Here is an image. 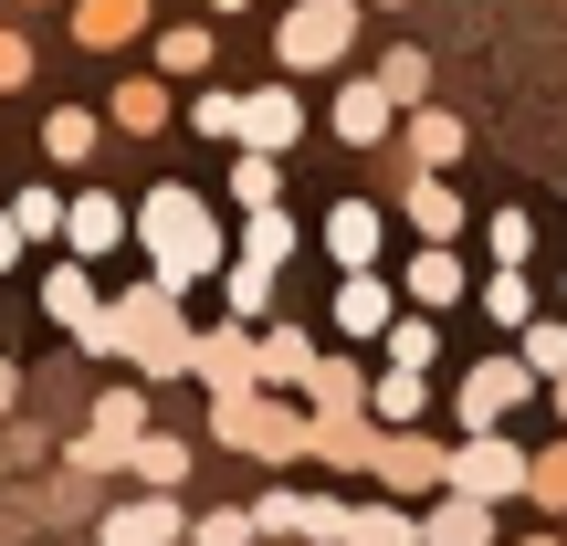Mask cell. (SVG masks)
<instances>
[{"label":"cell","instance_id":"obj_1","mask_svg":"<svg viewBox=\"0 0 567 546\" xmlns=\"http://www.w3.org/2000/svg\"><path fill=\"white\" fill-rule=\"evenodd\" d=\"M137 253H147V274H158L168 295H189V284H221L231 264H243V231H221V210H210L189 179H158L137 200Z\"/></svg>","mask_w":567,"mask_h":546},{"label":"cell","instance_id":"obj_2","mask_svg":"<svg viewBox=\"0 0 567 546\" xmlns=\"http://www.w3.org/2000/svg\"><path fill=\"white\" fill-rule=\"evenodd\" d=\"M84 358H126L137 379H189V358H200V326H189V295H168L158 274L126 284L116 305H105L95 326H84Z\"/></svg>","mask_w":567,"mask_h":546},{"label":"cell","instance_id":"obj_3","mask_svg":"<svg viewBox=\"0 0 567 546\" xmlns=\"http://www.w3.org/2000/svg\"><path fill=\"white\" fill-rule=\"evenodd\" d=\"M210 442L252 452V463H316V410L295 389H231V400H210Z\"/></svg>","mask_w":567,"mask_h":546},{"label":"cell","instance_id":"obj_4","mask_svg":"<svg viewBox=\"0 0 567 546\" xmlns=\"http://www.w3.org/2000/svg\"><path fill=\"white\" fill-rule=\"evenodd\" d=\"M536 368H526V347H505V358H473L463 379H452V442H473V431H505L515 410L536 400Z\"/></svg>","mask_w":567,"mask_h":546},{"label":"cell","instance_id":"obj_5","mask_svg":"<svg viewBox=\"0 0 567 546\" xmlns=\"http://www.w3.org/2000/svg\"><path fill=\"white\" fill-rule=\"evenodd\" d=\"M358 11L368 0H295V11L274 21V63L284 74H337V63L358 53Z\"/></svg>","mask_w":567,"mask_h":546},{"label":"cell","instance_id":"obj_6","mask_svg":"<svg viewBox=\"0 0 567 546\" xmlns=\"http://www.w3.org/2000/svg\"><path fill=\"white\" fill-rule=\"evenodd\" d=\"M452 494H484V505H515V494H536V452L515 442V431H473V442L452 452Z\"/></svg>","mask_w":567,"mask_h":546},{"label":"cell","instance_id":"obj_7","mask_svg":"<svg viewBox=\"0 0 567 546\" xmlns=\"http://www.w3.org/2000/svg\"><path fill=\"white\" fill-rule=\"evenodd\" d=\"M452 452L463 442H442V431H389V452H379L368 484L400 494V505H431V494H452Z\"/></svg>","mask_w":567,"mask_h":546},{"label":"cell","instance_id":"obj_8","mask_svg":"<svg viewBox=\"0 0 567 546\" xmlns=\"http://www.w3.org/2000/svg\"><path fill=\"white\" fill-rule=\"evenodd\" d=\"M189 379H200L210 400H231V389H264V326H243V316L200 326V358H189Z\"/></svg>","mask_w":567,"mask_h":546},{"label":"cell","instance_id":"obj_9","mask_svg":"<svg viewBox=\"0 0 567 546\" xmlns=\"http://www.w3.org/2000/svg\"><path fill=\"white\" fill-rule=\"evenodd\" d=\"M400 316H410V295L389 274H337V295H326V326H337L347 347H379Z\"/></svg>","mask_w":567,"mask_h":546},{"label":"cell","instance_id":"obj_10","mask_svg":"<svg viewBox=\"0 0 567 546\" xmlns=\"http://www.w3.org/2000/svg\"><path fill=\"white\" fill-rule=\"evenodd\" d=\"M326 126H337V147H389L410 116H400V95H389L379 74H347V84H337V105H326Z\"/></svg>","mask_w":567,"mask_h":546},{"label":"cell","instance_id":"obj_11","mask_svg":"<svg viewBox=\"0 0 567 546\" xmlns=\"http://www.w3.org/2000/svg\"><path fill=\"white\" fill-rule=\"evenodd\" d=\"M137 243V200H116V189H74V222H63V253L74 264H105V253Z\"/></svg>","mask_w":567,"mask_h":546},{"label":"cell","instance_id":"obj_12","mask_svg":"<svg viewBox=\"0 0 567 546\" xmlns=\"http://www.w3.org/2000/svg\"><path fill=\"white\" fill-rule=\"evenodd\" d=\"M316 243H326V264L337 274H379V253H389V210L379 200H337L316 222Z\"/></svg>","mask_w":567,"mask_h":546},{"label":"cell","instance_id":"obj_13","mask_svg":"<svg viewBox=\"0 0 567 546\" xmlns=\"http://www.w3.org/2000/svg\"><path fill=\"white\" fill-rule=\"evenodd\" d=\"M189 526H200V515H189L179 494H147V484H137L126 505H105V536H95V546H179Z\"/></svg>","mask_w":567,"mask_h":546},{"label":"cell","instance_id":"obj_14","mask_svg":"<svg viewBox=\"0 0 567 546\" xmlns=\"http://www.w3.org/2000/svg\"><path fill=\"white\" fill-rule=\"evenodd\" d=\"M400 222L421 231V243H463L473 210H463V189H452V168H410L400 179Z\"/></svg>","mask_w":567,"mask_h":546},{"label":"cell","instance_id":"obj_15","mask_svg":"<svg viewBox=\"0 0 567 546\" xmlns=\"http://www.w3.org/2000/svg\"><path fill=\"white\" fill-rule=\"evenodd\" d=\"M379 452H389L379 410H316V463L326 473H379Z\"/></svg>","mask_w":567,"mask_h":546},{"label":"cell","instance_id":"obj_16","mask_svg":"<svg viewBox=\"0 0 567 546\" xmlns=\"http://www.w3.org/2000/svg\"><path fill=\"white\" fill-rule=\"evenodd\" d=\"M63 21H74L84 53H126V42L158 32V0H63Z\"/></svg>","mask_w":567,"mask_h":546},{"label":"cell","instance_id":"obj_17","mask_svg":"<svg viewBox=\"0 0 567 546\" xmlns=\"http://www.w3.org/2000/svg\"><path fill=\"white\" fill-rule=\"evenodd\" d=\"M400 295L421 305V316H452V305H463V295H484V284L463 274V253H452V243H421V253L400 264Z\"/></svg>","mask_w":567,"mask_h":546},{"label":"cell","instance_id":"obj_18","mask_svg":"<svg viewBox=\"0 0 567 546\" xmlns=\"http://www.w3.org/2000/svg\"><path fill=\"white\" fill-rule=\"evenodd\" d=\"M168 116H179V84L168 74H116V95H105L116 137H168Z\"/></svg>","mask_w":567,"mask_h":546},{"label":"cell","instance_id":"obj_19","mask_svg":"<svg viewBox=\"0 0 567 546\" xmlns=\"http://www.w3.org/2000/svg\"><path fill=\"white\" fill-rule=\"evenodd\" d=\"M84 431H95V442L116 452V473H126V452H137L147 431H158V421H147V379H116V389H95V410H84Z\"/></svg>","mask_w":567,"mask_h":546},{"label":"cell","instance_id":"obj_20","mask_svg":"<svg viewBox=\"0 0 567 546\" xmlns=\"http://www.w3.org/2000/svg\"><path fill=\"white\" fill-rule=\"evenodd\" d=\"M105 305H116V295H95V264H74V253H63V264L42 274V316H53L63 337H84V326H95Z\"/></svg>","mask_w":567,"mask_h":546},{"label":"cell","instance_id":"obj_21","mask_svg":"<svg viewBox=\"0 0 567 546\" xmlns=\"http://www.w3.org/2000/svg\"><path fill=\"white\" fill-rule=\"evenodd\" d=\"M147 53H158L168 84H200L210 63H221V32H210V21H158V32H147Z\"/></svg>","mask_w":567,"mask_h":546},{"label":"cell","instance_id":"obj_22","mask_svg":"<svg viewBox=\"0 0 567 546\" xmlns=\"http://www.w3.org/2000/svg\"><path fill=\"white\" fill-rule=\"evenodd\" d=\"M305 137V95L295 84H252V116H243V147H264V158H284V147Z\"/></svg>","mask_w":567,"mask_h":546},{"label":"cell","instance_id":"obj_23","mask_svg":"<svg viewBox=\"0 0 567 546\" xmlns=\"http://www.w3.org/2000/svg\"><path fill=\"white\" fill-rule=\"evenodd\" d=\"M494 515H505V505H484V494H431V505H421V536L431 546H494Z\"/></svg>","mask_w":567,"mask_h":546},{"label":"cell","instance_id":"obj_24","mask_svg":"<svg viewBox=\"0 0 567 546\" xmlns=\"http://www.w3.org/2000/svg\"><path fill=\"white\" fill-rule=\"evenodd\" d=\"M400 147H410V168H463V147H473V126L452 116V105H421V116L400 126Z\"/></svg>","mask_w":567,"mask_h":546},{"label":"cell","instance_id":"obj_25","mask_svg":"<svg viewBox=\"0 0 567 546\" xmlns=\"http://www.w3.org/2000/svg\"><path fill=\"white\" fill-rule=\"evenodd\" d=\"M368 389H379V368H358L347 347H326L316 379H305V410H368Z\"/></svg>","mask_w":567,"mask_h":546},{"label":"cell","instance_id":"obj_26","mask_svg":"<svg viewBox=\"0 0 567 546\" xmlns=\"http://www.w3.org/2000/svg\"><path fill=\"white\" fill-rule=\"evenodd\" d=\"M316 358H326V347L316 337H305V326H264V389H295V400H305V379H316Z\"/></svg>","mask_w":567,"mask_h":546},{"label":"cell","instance_id":"obj_27","mask_svg":"<svg viewBox=\"0 0 567 546\" xmlns=\"http://www.w3.org/2000/svg\"><path fill=\"white\" fill-rule=\"evenodd\" d=\"M95 147H105V116H95V105H53V116H42V158H53V168H84Z\"/></svg>","mask_w":567,"mask_h":546},{"label":"cell","instance_id":"obj_28","mask_svg":"<svg viewBox=\"0 0 567 546\" xmlns=\"http://www.w3.org/2000/svg\"><path fill=\"white\" fill-rule=\"evenodd\" d=\"M368 410H379L389 431H431V379H421V368H379V389H368Z\"/></svg>","mask_w":567,"mask_h":546},{"label":"cell","instance_id":"obj_29","mask_svg":"<svg viewBox=\"0 0 567 546\" xmlns=\"http://www.w3.org/2000/svg\"><path fill=\"white\" fill-rule=\"evenodd\" d=\"M379 368H421V379H431V368H442V316H421V305H410V316L379 337Z\"/></svg>","mask_w":567,"mask_h":546},{"label":"cell","instance_id":"obj_30","mask_svg":"<svg viewBox=\"0 0 567 546\" xmlns=\"http://www.w3.org/2000/svg\"><path fill=\"white\" fill-rule=\"evenodd\" d=\"M473 305H484L494 326H515V337H526V326H536V274H526V264H494V274H484V295H473Z\"/></svg>","mask_w":567,"mask_h":546},{"label":"cell","instance_id":"obj_31","mask_svg":"<svg viewBox=\"0 0 567 546\" xmlns=\"http://www.w3.org/2000/svg\"><path fill=\"white\" fill-rule=\"evenodd\" d=\"M347 546H431V536H421V515H410L400 494H358V536Z\"/></svg>","mask_w":567,"mask_h":546},{"label":"cell","instance_id":"obj_32","mask_svg":"<svg viewBox=\"0 0 567 546\" xmlns=\"http://www.w3.org/2000/svg\"><path fill=\"white\" fill-rule=\"evenodd\" d=\"M126 473H137L147 494H179L189 484V442H179V431H147V442L126 452Z\"/></svg>","mask_w":567,"mask_h":546},{"label":"cell","instance_id":"obj_33","mask_svg":"<svg viewBox=\"0 0 567 546\" xmlns=\"http://www.w3.org/2000/svg\"><path fill=\"white\" fill-rule=\"evenodd\" d=\"M305 253V231H295V210H243V264H295Z\"/></svg>","mask_w":567,"mask_h":546},{"label":"cell","instance_id":"obj_34","mask_svg":"<svg viewBox=\"0 0 567 546\" xmlns=\"http://www.w3.org/2000/svg\"><path fill=\"white\" fill-rule=\"evenodd\" d=\"M231 210H284V158L231 147Z\"/></svg>","mask_w":567,"mask_h":546},{"label":"cell","instance_id":"obj_35","mask_svg":"<svg viewBox=\"0 0 567 546\" xmlns=\"http://www.w3.org/2000/svg\"><path fill=\"white\" fill-rule=\"evenodd\" d=\"M379 84L400 95V116H421V105H431V53H421V42H389V53H379Z\"/></svg>","mask_w":567,"mask_h":546},{"label":"cell","instance_id":"obj_36","mask_svg":"<svg viewBox=\"0 0 567 546\" xmlns=\"http://www.w3.org/2000/svg\"><path fill=\"white\" fill-rule=\"evenodd\" d=\"M274 284H284L274 264H231V274H221V305H231L243 326H274Z\"/></svg>","mask_w":567,"mask_h":546},{"label":"cell","instance_id":"obj_37","mask_svg":"<svg viewBox=\"0 0 567 546\" xmlns=\"http://www.w3.org/2000/svg\"><path fill=\"white\" fill-rule=\"evenodd\" d=\"M243 116H252V95H231V84H200V95H189V126L221 137V147H243Z\"/></svg>","mask_w":567,"mask_h":546},{"label":"cell","instance_id":"obj_38","mask_svg":"<svg viewBox=\"0 0 567 546\" xmlns=\"http://www.w3.org/2000/svg\"><path fill=\"white\" fill-rule=\"evenodd\" d=\"M11 210H21V231H32V243H63V222H74V200H63V189H42V179H21Z\"/></svg>","mask_w":567,"mask_h":546},{"label":"cell","instance_id":"obj_39","mask_svg":"<svg viewBox=\"0 0 567 546\" xmlns=\"http://www.w3.org/2000/svg\"><path fill=\"white\" fill-rule=\"evenodd\" d=\"M515 347H526V368H536V379H547V389L567 379V316H536V326H526V337H515Z\"/></svg>","mask_w":567,"mask_h":546},{"label":"cell","instance_id":"obj_40","mask_svg":"<svg viewBox=\"0 0 567 546\" xmlns=\"http://www.w3.org/2000/svg\"><path fill=\"white\" fill-rule=\"evenodd\" d=\"M484 253H494V264H536V210H494V222H484Z\"/></svg>","mask_w":567,"mask_h":546},{"label":"cell","instance_id":"obj_41","mask_svg":"<svg viewBox=\"0 0 567 546\" xmlns=\"http://www.w3.org/2000/svg\"><path fill=\"white\" fill-rule=\"evenodd\" d=\"M526 505H536V515H567V431L536 452V494H526Z\"/></svg>","mask_w":567,"mask_h":546},{"label":"cell","instance_id":"obj_42","mask_svg":"<svg viewBox=\"0 0 567 546\" xmlns=\"http://www.w3.org/2000/svg\"><path fill=\"white\" fill-rule=\"evenodd\" d=\"M264 526H252V505H210L200 526H189V546H252Z\"/></svg>","mask_w":567,"mask_h":546},{"label":"cell","instance_id":"obj_43","mask_svg":"<svg viewBox=\"0 0 567 546\" xmlns=\"http://www.w3.org/2000/svg\"><path fill=\"white\" fill-rule=\"evenodd\" d=\"M32 74H42V63H32V32H21V21H0V95H21Z\"/></svg>","mask_w":567,"mask_h":546},{"label":"cell","instance_id":"obj_44","mask_svg":"<svg viewBox=\"0 0 567 546\" xmlns=\"http://www.w3.org/2000/svg\"><path fill=\"white\" fill-rule=\"evenodd\" d=\"M252 526H264V536H305V494H252Z\"/></svg>","mask_w":567,"mask_h":546},{"label":"cell","instance_id":"obj_45","mask_svg":"<svg viewBox=\"0 0 567 546\" xmlns=\"http://www.w3.org/2000/svg\"><path fill=\"white\" fill-rule=\"evenodd\" d=\"M21 253H32V231H21V210L0 200V274H21Z\"/></svg>","mask_w":567,"mask_h":546},{"label":"cell","instance_id":"obj_46","mask_svg":"<svg viewBox=\"0 0 567 546\" xmlns=\"http://www.w3.org/2000/svg\"><path fill=\"white\" fill-rule=\"evenodd\" d=\"M11 400H21V368H11V358H0V421H11Z\"/></svg>","mask_w":567,"mask_h":546},{"label":"cell","instance_id":"obj_47","mask_svg":"<svg viewBox=\"0 0 567 546\" xmlns=\"http://www.w3.org/2000/svg\"><path fill=\"white\" fill-rule=\"evenodd\" d=\"M231 11H252V0H210V21H231Z\"/></svg>","mask_w":567,"mask_h":546},{"label":"cell","instance_id":"obj_48","mask_svg":"<svg viewBox=\"0 0 567 546\" xmlns=\"http://www.w3.org/2000/svg\"><path fill=\"white\" fill-rule=\"evenodd\" d=\"M547 400H557V431H567V379H557V389H547Z\"/></svg>","mask_w":567,"mask_h":546},{"label":"cell","instance_id":"obj_49","mask_svg":"<svg viewBox=\"0 0 567 546\" xmlns=\"http://www.w3.org/2000/svg\"><path fill=\"white\" fill-rule=\"evenodd\" d=\"M515 546H567V536H515Z\"/></svg>","mask_w":567,"mask_h":546},{"label":"cell","instance_id":"obj_50","mask_svg":"<svg viewBox=\"0 0 567 546\" xmlns=\"http://www.w3.org/2000/svg\"><path fill=\"white\" fill-rule=\"evenodd\" d=\"M368 11H410V0H368Z\"/></svg>","mask_w":567,"mask_h":546},{"label":"cell","instance_id":"obj_51","mask_svg":"<svg viewBox=\"0 0 567 546\" xmlns=\"http://www.w3.org/2000/svg\"><path fill=\"white\" fill-rule=\"evenodd\" d=\"M21 11H42V0H21Z\"/></svg>","mask_w":567,"mask_h":546},{"label":"cell","instance_id":"obj_52","mask_svg":"<svg viewBox=\"0 0 567 546\" xmlns=\"http://www.w3.org/2000/svg\"><path fill=\"white\" fill-rule=\"evenodd\" d=\"M557 295H567V284H557Z\"/></svg>","mask_w":567,"mask_h":546}]
</instances>
